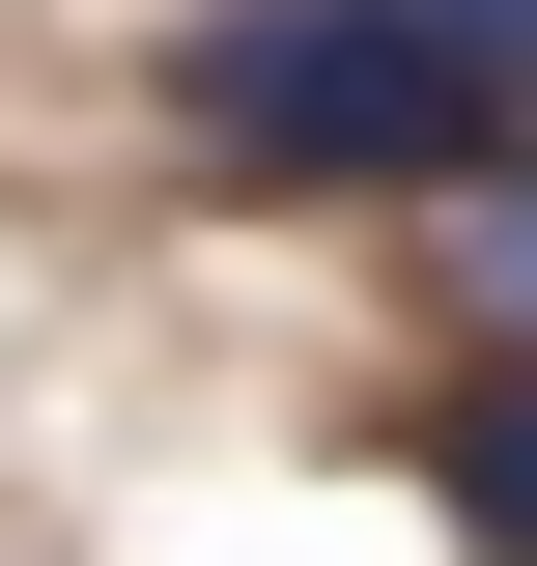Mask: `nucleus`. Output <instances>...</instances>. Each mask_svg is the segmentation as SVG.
<instances>
[{
  "instance_id": "f257e3e1",
  "label": "nucleus",
  "mask_w": 537,
  "mask_h": 566,
  "mask_svg": "<svg viewBox=\"0 0 537 566\" xmlns=\"http://www.w3.org/2000/svg\"><path fill=\"white\" fill-rule=\"evenodd\" d=\"M170 114L227 142V170H283V199H397V170H509V85L424 29V0H199V57H170Z\"/></svg>"
},
{
  "instance_id": "20e7f679",
  "label": "nucleus",
  "mask_w": 537,
  "mask_h": 566,
  "mask_svg": "<svg viewBox=\"0 0 537 566\" xmlns=\"http://www.w3.org/2000/svg\"><path fill=\"white\" fill-rule=\"evenodd\" d=\"M424 29H453V57L509 85V114H537V0H424Z\"/></svg>"
},
{
  "instance_id": "7ed1b4c3",
  "label": "nucleus",
  "mask_w": 537,
  "mask_h": 566,
  "mask_svg": "<svg viewBox=\"0 0 537 566\" xmlns=\"http://www.w3.org/2000/svg\"><path fill=\"white\" fill-rule=\"evenodd\" d=\"M453 283H481V312H537V142H509V170L453 199Z\"/></svg>"
},
{
  "instance_id": "f03ea898",
  "label": "nucleus",
  "mask_w": 537,
  "mask_h": 566,
  "mask_svg": "<svg viewBox=\"0 0 537 566\" xmlns=\"http://www.w3.org/2000/svg\"><path fill=\"white\" fill-rule=\"evenodd\" d=\"M453 538L537 566V368H481V397H453Z\"/></svg>"
}]
</instances>
